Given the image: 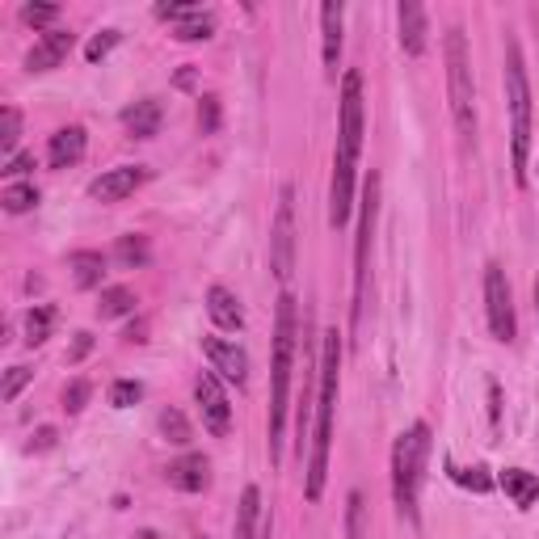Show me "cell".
<instances>
[{
  "instance_id": "cell-22",
  "label": "cell",
  "mask_w": 539,
  "mask_h": 539,
  "mask_svg": "<svg viewBox=\"0 0 539 539\" xmlns=\"http://www.w3.org/2000/svg\"><path fill=\"white\" fill-rule=\"evenodd\" d=\"M68 266H72V278H76V287H81V291L102 287V274H106V257H102V253L81 249V253H72Z\"/></svg>"
},
{
  "instance_id": "cell-10",
  "label": "cell",
  "mask_w": 539,
  "mask_h": 539,
  "mask_svg": "<svg viewBox=\"0 0 539 539\" xmlns=\"http://www.w3.org/2000/svg\"><path fill=\"white\" fill-rule=\"evenodd\" d=\"M194 401H198V409H203L207 434L224 438L232 430V405H228V392L219 388V375L215 371H203V375L194 379Z\"/></svg>"
},
{
  "instance_id": "cell-14",
  "label": "cell",
  "mask_w": 539,
  "mask_h": 539,
  "mask_svg": "<svg viewBox=\"0 0 539 539\" xmlns=\"http://www.w3.org/2000/svg\"><path fill=\"white\" fill-rule=\"evenodd\" d=\"M396 22H401V47L409 59L426 55V9L417 0H401L396 5Z\"/></svg>"
},
{
  "instance_id": "cell-17",
  "label": "cell",
  "mask_w": 539,
  "mask_h": 539,
  "mask_svg": "<svg viewBox=\"0 0 539 539\" xmlns=\"http://www.w3.org/2000/svg\"><path fill=\"white\" fill-rule=\"evenodd\" d=\"M85 156V127H59L47 144V161L51 169H72Z\"/></svg>"
},
{
  "instance_id": "cell-25",
  "label": "cell",
  "mask_w": 539,
  "mask_h": 539,
  "mask_svg": "<svg viewBox=\"0 0 539 539\" xmlns=\"http://www.w3.org/2000/svg\"><path fill=\"white\" fill-rule=\"evenodd\" d=\"M135 304H139V299H135L131 287H106V291H102V304H97V312H102V316H131Z\"/></svg>"
},
{
  "instance_id": "cell-30",
  "label": "cell",
  "mask_w": 539,
  "mask_h": 539,
  "mask_svg": "<svg viewBox=\"0 0 539 539\" xmlns=\"http://www.w3.org/2000/svg\"><path fill=\"white\" fill-rule=\"evenodd\" d=\"M451 476L464 489H472V493H489L493 489V476L485 472V468H451Z\"/></svg>"
},
{
  "instance_id": "cell-1",
  "label": "cell",
  "mask_w": 539,
  "mask_h": 539,
  "mask_svg": "<svg viewBox=\"0 0 539 539\" xmlns=\"http://www.w3.org/2000/svg\"><path fill=\"white\" fill-rule=\"evenodd\" d=\"M363 152V76H342V123H337V156H333V190H329V224L346 228L354 211V169Z\"/></svg>"
},
{
  "instance_id": "cell-28",
  "label": "cell",
  "mask_w": 539,
  "mask_h": 539,
  "mask_svg": "<svg viewBox=\"0 0 539 539\" xmlns=\"http://www.w3.org/2000/svg\"><path fill=\"white\" fill-rule=\"evenodd\" d=\"M17 139H22V114H17L13 106H5L0 110V152H5L9 161L17 156Z\"/></svg>"
},
{
  "instance_id": "cell-31",
  "label": "cell",
  "mask_w": 539,
  "mask_h": 539,
  "mask_svg": "<svg viewBox=\"0 0 539 539\" xmlns=\"http://www.w3.org/2000/svg\"><path fill=\"white\" fill-rule=\"evenodd\" d=\"M139 396H144V388H139L135 379H118V384L110 388V405H114V409H131Z\"/></svg>"
},
{
  "instance_id": "cell-34",
  "label": "cell",
  "mask_w": 539,
  "mask_h": 539,
  "mask_svg": "<svg viewBox=\"0 0 539 539\" xmlns=\"http://www.w3.org/2000/svg\"><path fill=\"white\" fill-rule=\"evenodd\" d=\"M89 392H93V388L85 384V379H72V384L64 388V409H68V413H81L85 401H89Z\"/></svg>"
},
{
  "instance_id": "cell-11",
  "label": "cell",
  "mask_w": 539,
  "mask_h": 539,
  "mask_svg": "<svg viewBox=\"0 0 539 539\" xmlns=\"http://www.w3.org/2000/svg\"><path fill=\"white\" fill-rule=\"evenodd\" d=\"M203 350L211 358L215 375L232 379V384H245V379H249V354L236 342H228V337H203Z\"/></svg>"
},
{
  "instance_id": "cell-23",
  "label": "cell",
  "mask_w": 539,
  "mask_h": 539,
  "mask_svg": "<svg viewBox=\"0 0 539 539\" xmlns=\"http://www.w3.org/2000/svg\"><path fill=\"white\" fill-rule=\"evenodd\" d=\"M148 257H152L148 236H139V232L118 236V245H114V262L123 266V270H139V266H148Z\"/></svg>"
},
{
  "instance_id": "cell-9",
  "label": "cell",
  "mask_w": 539,
  "mask_h": 539,
  "mask_svg": "<svg viewBox=\"0 0 539 539\" xmlns=\"http://www.w3.org/2000/svg\"><path fill=\"white\" fill-rule=\"evenodd\" d=\"M485 312H489V329H493L497 342H514V333H518L514 295H510V283H506V270L497 262L485 266Z\"/></svg>"
},
{
  "instance_id": "cell-36",
  "label": "cell",
  "mask_w": 539,
  "mask_h": 539,
  "mask_svg": "<svg viewBox=\"0 0 539 539\" xmlns=\"http://www.w3.org/2000/svg\"><path fill=\"white\" fill-rule=\"evenodd\" d=\"M55 17H59L55 5H26V9H22V22H26V26H51Z\"/></svg>"
},
{
  "instance_id": "cell-7",
  "label": "cell",
  "mask_w": 539,
  "mask_h": 539,
  "mask_svg": "<svg viewBox=\"0 0 539 539\" xmlns=\"http://www.w3.org/2000/svg\"><path fill=\"white\" fill-rule=\"evenodd\" d=\"M375 211H379V177L371 173L363 186V215H358V236H354V329L363 325V304H367V253H371Z\"/></svg>"
},
{
  "instance_id": "cell-21",
  "label": "cell",
  "mask_w": 539,
  "mask_h": 539,
  "mask_svg": "<svg viewBox=\"0 0 539 539\" xmlns=\"http://www.w3.org/2000/svg\"><path fill=\"white\" fill-rule=\"evenodd\" d=\"M502 489L514 497L518 510H531L535 497H539V476L535 472H523V468H506L502 472Z\"/></svg>"
},
{
  "instance_id": "cell-35",
  "label": "cell",
  "mask_w": 539,
  "mask_h": 539,
  "mask_svg": "<svg viewBox=\"0 0 539 539\" xmlns=\"http://www.w3.org/2000/svg\"><path fill=\"white\" fill-rule=\"evenodd\" d=\"M30 367H9V375H5V388H0V396H5V401H17V392H22L26 384H30Z\"/></svg>"
},
{
  "instance_id": "cell-6",
  "label": "cell",
  "mask_w": 539,
  "mask_h": 539,
  "mask_svg": "<svg viewBox=\"0 0 539 539\" xmlns=\"http://www.w3.org/2000/svg\"><path fill=\"white\" fill-rule=\"evenodd\" d=\"M447 102H451V118L455 131L464 139H476V85H472V55H468V38L459 26L447 30Z\"/></svg>"
},
{
  "instance_id": "cell-13",
  "label": "cell",
  "mask_w": 539,
  "mask_h": 539,
  "mask_svg": "<svg viewBox=\"0 0 539 539\" xmlns=\"http://www.w3.org/2000/svg\"><path fill=\"white\" fill-rule=\"evenodd\" d=\"M72 43H76L72 30H47V34L34 43V51L26 55V72H51V68H59V64L68 59Z\"/></svg>"
},
{
  "instance_id": "cell-18",
  "label": "cell",
  "mask_w": 539,
  "mask_h": 539,
  "mask_svg": "<svg viewBox=\"0 0 539 539\" xmlns=\"http://www.w3.org/2000/svg\"><path fill=\"white\" fill-rule=\"evenodd\" d=\"M207 312H211V321H215V329H224V333H236L245 325V308H241V299H236L228 287H211L207 291Z\"/></svg>"
},
{
  "instance_id": "cell-3",
  "label": "cell",
  "mask_w": 539,
  "mask_h": 539,
  "mask_svg": "<svg viewBox=\"0 0 539 539\" xmlns=\"http://www.w3.org/2000/svg\"><path fill=\"white\" fill-rule=\"evenodd\" d=\"M295 295H278L274 312V392H270V459H283V426H287V396H291V363H295Z\"/></svg>"
},
{
  "instance_id": "cell-2",
  "label": "cell",
  "mask_w": 539,
  "mask_h": 539,
  "mask_svg": "<svg viewBox=\"0 0 539 539\" xmlns=\"http://www.w3.org/2000/svg\"><path fill=\"white\" fill-rule=\"evenodd\" d=\"M337 371H342V337H337V329H325V346H321V392H316V430H312V455H308V502H321L325 476H329Z\"/></svg>"
},
{
  "instance_id": "cell-16",
  "label": "cell",
  "mask_w": 539,
  "mask_h": 539,
  "mask_svg": "<svg viewBox=\"0 0 539 539\" xmlns=\"http://www.w3.org/2000/svg\"><path fill=\"white\" fill-rule=\"evenodd\" d=\"M342 5L325 0L321 5V43H325V76L337 81V55H342Z\"/></svg>"
},
{
  "instance_id": "cell-41",
  "label": "cell",
  "mask_w": 539,
  "mask_h": 539,
  "mask_svg": "<svg viewBox=\"0 0 539 539\" xmlns=\"http://www.w3.org/2000/svg\"><path fill=\"white\" fill-rule=\"evenodd\" d=\"M489 417H493V426L502 422V392H497V384H489Z\"/></svg>"
},
{
  "instance_id": "cell-8",
  "label": "cell",
  "mask_w": 539,
  "mask_h": 539,
  "mask_svg": "<svg viewBox=\"0 0 539 539\" xmlns=\"http://www.w3.org/2000/svg\"><path fill=\"white\" fill-rule=\"evenodd\" d=\"M270 270L278 283H287L295 270V190L291 186L278 190V215L270 228Z\"/></svg>"
},
{
  "instance_id": "cell-40",
  "label": "cell",
  "mask_w": 539,
  "mask_h": 539,
  "mask_svg": "<svg viewBox=\"0 0 539 539\" xmlns=\"http://www.w3.org/2000/svg\"><path fill=\"white\" fill-rule=\"evenodd\" d=\"M47 447H55V430L51 426H43L34 434V443H30V451H47Z\"/></svg>"
},
{
  "instance_id": "cell-27",
  "label": "cell",
  "mask_w": 539,
  "mask_h": 539,
  "mask_svg": "<svg viewBox=\"0 0 539 539\" xmlns=\"http://www.w3.org/2000/svg\"><path fill=\"white\" fill-rule=\"evenodd\" d=\"M156 426H161L165 443H173V447H186V443H190V422H186V417L177 413V409H161Z\"/></svg>"
},
{
  "instance_id": "cell-15",
  "label": "cell",
  "mask_w": 539,
  "mask_h": 539,
  "mask_svg": "<svg viewBox=\"0 0 539 539\" xmlns=\"http://www.w3.org/2000/svg\"><path fill=\"white\" fill-rule=\"evenodd\" d=\"M169 476V485L173 489H182V493H203L211 485V472H207V459L203 455H182V459H173V464L165 468Z\"/></svg>"
},
{
  "instance_id": "cell-38",
  "label": "cell",
  "mask_w": 539,
  "mask_h": 539,
  "mask_svg": "<svg viewBox=\"0 0 539 539\" xmlns=\"http://www.w3.org/2000/svg\"><path fill=\"white\" fill-rule=\"evenodd\" d=\"M30 169H34V152H17L13 161L5 165V173H9V177H17V173H30Z\"/></svg>"
},
{
  "instance_id": "cell-26",
  "label": "cell",
  "mask_w": 539,
  "mask_h": 539,
  "mask_svg": "<svg viewBox=\"0 0 539 539\" xmlns=\"http://www.w3.org/2000/svg\"><path fill=\"white\" fill-rule=\"evenodd\" d=\"M55 329V308H30L26 312V346H43Z\"/></svg>"
},
{
  "instance_id": "cell-43",
  "label": "cell",
  "mask_w": 539,
  "mask_h": 539,
  "mask_svg": "<svg viewBox=\"0 0 539 539\" xmlns=\"http://www.w3.org/2000/svg\"><path fill=\"white\" fill-rule=\"evenodd\" d=\"M131 539H161V535H156V531H135Z\"/></svg>"
},
{
  "instance_id": "cell-20",
  "label": "cell",
  "mask_w": 539,
  "mask_h": 539,
  "mask_svg": "<svg viewBox=\"0 0 539 539\" xmlns=\"http://www.w3.org/2000/svg\"><path fill=\"white\" fill-rule=\"evenodd\" d=\"M266 527H262V493H257V485L245 489L241 497V510H236V535L232 539H262Z\"/></svg>"
},
{
  "instance_id": "cell-39",
  "label": "cell",
  "mask_w": 539,
  "mask_h": 539,
  "mask_svg": "<svg viewBox=\"0 0 539 539\" xmlns=\"http://www.w3.org/2000/svg\"><path fill=\"white\" fill-rule=\"evenodd\" d=\"M89 350H93V337H89V333H76V346L68 350V363H81Z\"/></svg>"
},
{
  "instance_id": "cell-33",
  "label": "cell",
  "mask_w": 539,
  "mask_h": 539,
  "mask_svg": "<svg viewBox=\"0 0 539 539\" xmlns=\"http://www.w3.org/2000/svg\"><path fill=\"white\" fill-rule=\"evenodd\" d=\"M198 127H203V135L219 131V97H203L198 102Z\"/></svg>"
},
{
  "instance_id": "cell-19",
  "label": "cell",
  "mask_w": 539,
  "mask_h": 539,
  "mask_svg": "<svg viewBox=\"0 0 539 539\" xmlns=\"http://www.w3.org/2000/svg\"><path fill=\"white\" fill-rule=\"evenodd\" d=\"M123 127L135 135V139H152L161 131V102L156 97H144V102H135L123 110Z\"/></svg>"
},
{
  "instance_id": "cell-24",
  "label": "cell",
  "mask_w": 539,
  "mask_h": 539,
  "mask_svg": "<svg viewBox=\"0 0 539 539\" xmlns=\"http://www.w3.org/2000/svg\"><path fill=\"white\" fill-rule=\"evenodd\" d=\"M211 34H215V17H211V13H203V9H198L194 17H186V22L173 30L177 43H207Z\"/></svg>"
},
{
  "instance_id": "cell-42",
  "label": "cell",
  "mask_w": 539,
  "mask_h": 539,
  "mask_svg": "<svg viewBox=\"0 0 539 539\" xmlns=\"http://www.w3.org/2000/svg\"><path fill=\"white\" fill-rule=\"evenodd\" d=\"M144 333H148V325H144V321H139V325H131V329H127V342H148Z\"/></svg>"
},
{
  "instance_id": "cell-37",
  "label": "cell",
  "mask_w": 539,
  "mask_h": 539,
  "mask_svg": "<svg viewBox=\"0 0 539 539\" xmlns=\"http://www.w3.org/2000/svg\"><path fill=\"white\" fill-rule=\"evenodd\" d=\"M346 535L350 539H363V493H350V523H346Z\"/></svg>"
},
{
  "instance_id": "cell-32",
  "label": "cell",
  "mask_w": 539,
  "mask_h": 539,
  "mask_svg": "<svg viewBox=\"0 0 539 539\" xmlns=\"http://www.w3.org/2000/svg\"><path fill=\"white\" fill-rule=\"evenodd\" d=\"M114 47H118V30H102V34H97L93 43L85 47V59H89V64H97V59H106Z\"/></svg>"
},
{
  "instance_id": "cell-44",
  "label": "cell",
  "mask_w": 539,
  "mask_h": 539,
  "mask_svg": "<svg viewBox=\"0 0 539 539\" xmlns=\"http://www.w3.org/2000/svg\"><path fill=\"white\" fill-rule=\"evenodd\" d=\"M535 308H539V278H535Z\"/></svg>"
},
{
  "instance_id": "cell-12",
  "label": "cell",
  "mask_w": 539,
  "mask_h": 539,
  "mask_svg": "<svg viewBox=\"0 0 539 539\" xmlns=\"http://www.w3.org/2000/svg\"><path fill=\"white\" fill-rule=\"evenodd\" d=\"M144 177L148 169H139V165H118L110 173H102L97 182L89 186V194L97 198V203H123L127 194H135L139 186H144Z\"/></svg>"
},
{
  "instance_id": "cell-4",
  "label": "cell",
  "mask_w": 539,
  "mask_h": 539,
  "mask_svg": "<svg viewBox=\"0 0 539 539\" xmlns=\"http://www.w3.org/2000/svg\"><path fill=\"white\" fill-rule=\"evenodd\" d=\"M506 102H510V152H514V182L527 186V165H531V85H527V64L523 47L506 43Z\"/></svg>"
},
{
  "instance_id": "cell-5",
  "label": "cell",
  "mask_w": 539,
  "mask_h": 539,
  "mask_svg": "<svg viewBox=\"0 0 539 539\" xmlns=\"http://www.w3.org/2000/svg\"><path fill=\"white\" fill-rule=\"evenodd\" d=\"M430 459V426L413 422L392 447V497L401 518H417V493H422V472Z\"/></svg>"
},
{
  "instance_id": "cell-29",
  "label": "cell",
  "mask_w": 539,
  "mask_h": 539,
  "mask_svg": "<svg viewBox=\"0 0 539 539\" xmlns=\"http://www.w3.org/2000/svg\"><path fill=\"white\" fill-rule=\"evenodd\" d=\"M0 203H5V211H9V215H22V211L38 207V190H34L30 182H13L5 194H0Z\"/></svg>"
}]
</instances>
